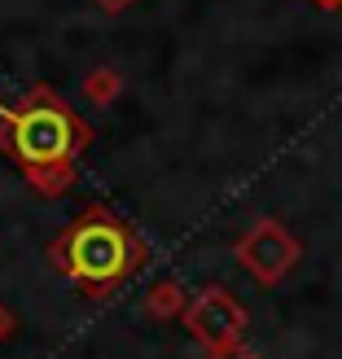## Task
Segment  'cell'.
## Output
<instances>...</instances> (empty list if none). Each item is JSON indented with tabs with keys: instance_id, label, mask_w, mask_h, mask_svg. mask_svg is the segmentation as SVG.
<instances>
[{
	"instance_id": "cell-6",
	"label": "cell",
	"mask_w": 342,
	"mask_h": 359,
	"mask_svg": "<svg viewBox=\"0 0 342 359\" xmlns=\"http://www.w3.org/2000/svg\"><path fill=\"white\" fill-rule=\"evenodd\" d=\"M119 93H123V75H119L114 66H97L93 75L84 79V97L93 101V105H114Z\"/></svg>"
},
{
	"instance_id": "cell-2",
	"label": "cell",
	"mask_w": 342,
	"mask_h": 359,
	"mask_svg": "<svg viewBox=\"0 0 342 359\" xmlns=\"http://www.w3.org/2000/svg\"><path fill=\"white\" fill-rule=\"evenodd\" d=\"M48 259L84 298L105 302L145 267L150 245L114 206L97 202V206L79 210L75 219L53 237Z\"/></svg>"
},
{
	"instance_id": "cell-1",
	"label": "cell",
	"mask_w": 342,
	"mask_h": 359,
	"mask_svg": "<svg viewBox=\"0 0 342 359\" xmlns=\"http://www.w3.org/2000/svg\"><path fill=\"white\" fill-rule=\"evenodd\" d=\"M93 136L97 132L48 83H35L13 105L0 101V149L40 197H62L75 184L79 154L93 145Z\"/></svg>"
},
{
	"instance_id": "cell-10",
	"label": "cell",
	"mask_w": 342,
	"mask_h": 359,
	"mask_svg": "<svg viewBox=\"0 0 342 359\" xmlns=\"http://www.w3.org/2000/svg\"><path fill=\"white\" fill-rule=\"evenodd\" d=\"M312 5H316V9H325V13H338V9H342V0H312Z\"/></svg>"
},
{
	"instance_id": "cell-7",
	"label": "cell",
	"mask_w": 342,
	"mask_h": 359,
	"mask_svg": "<svg viewBox=\"0 0 342 359\" xmlns=\"http://www.w3.org/2000/svg\"><path fill=\"white\" fill-rule=\"evenodd\" d=\"M206 359H263L255 346H246V342H232V346H215L206 351Z\"/></svg>"
},
{
	"instance_id": "cell-8",
	"label": "cell",
	"mask_w": 342,
	"mask_h": 359,
	"mask_svg": "<svg viewBox=\"0 0 342 359\" xmlns=\"http://www.w3.org/2000/svg\"><path fill=\"white\" fill-rule=\"evenodd\" d=\"M13 333H18V316L5 307V302H0V342H9Z\"/></svg>"
},
{
	"instance_id": "cell-5",
	"label": "cell",
	"mask_w": 342,
	"mask_h": 359,
	"mask_svg": "<svg viewBox=\"0 0 342 359\" xmlns=\"http://www.w3.org/2000/svg\"><path fill=\"white\" fill-rule=\"evenodd\" d=\"M189 307V294L180 290L176 280H154L145 294V311L150 320H180V311Z\"/></svg>"
},
{
	"instance_id": "cell-9",
	"label": "cell",
	"mask_w": 342,
	"mask_h": 359,
	"mask_svg": "<svg viewBox=\"0 0 342 359\" xmlns=\"http://www.w3.org/2000/svg\"><path fill=\"white\" fill-rule=\"evenodd\" d=\"M132 5H136V0H97V9H105V13H123Z\"/></svg>"
},
{
	"instance_id": "cell-3",
	"label": "cell",
	"mask_w": 342,
	"mask_h": 359,
	"mask_svg": "<svg viewBox=\"0 0 342 359\" xmlns=\"http://www.w3.org/2000/svg\"><path fill=\"white\" fill-rule=\"evenodd\" d=\"M303 255V245L281 219H255L250 232L237 241V263L246 267L259 285H277L294 272V263Z\"/></svg>"
},
{
	"instance_id": "cell-4",
	"label": "cell",
	"mask_w": 342,
	"mask_h": 359,
	"mask_svg": "<svg viewBox=\"0 0 342 359\" xmlns=\"http://www.w3.org/2000/svg\"><path fill=\"white\" fill-rule=\"evenodd\" d=\"M180 320H185L193 342H202L206 351L232 346V342H242V333H246V307L224 290V285H211V290L193 294L189 307L180 311Z\"/></svg>"
}]
</instances>
